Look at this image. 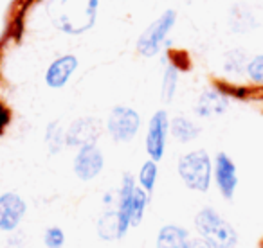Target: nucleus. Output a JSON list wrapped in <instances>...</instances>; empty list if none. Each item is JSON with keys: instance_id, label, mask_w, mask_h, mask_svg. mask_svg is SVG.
I'll use <instances>...</instances> for the list:
<instances>
[{"instance_id": "nucleus-1", "label": "nucleus", "mask_w": 263, "mask_h": 248, "mask_svg": "<svg viewBox=\"0 0 263 248\" xmlns=\"http://www.w3.org/2000/svg\"><path fill=\"white\" fill-rule=\"evenodd\" d=\"M99 0H49L47 15L56 29L81 34L96 24Z\"/></svg>"}, {"instance_id": "nucleus-2", "label": "nucleus", "mask_w": 263, "mask_h": 248, "mask_svg": "<svg viewBox=\"0 0 263 248\" xmlns=\"http://www.w3.org/2000/svg\"><path fill=\"white\" fill-rule=\"evenodd\" d=\"M193 223L198 237L211 248H236L238 232L215 207H202Z\"/></svg>"}, {"instance_id": "nucleus-3", "label": "nucleus", "mask_w": 263, "mask_h": 248, "mask_svg": "<svg viewBox=\"0 0 263 248\" xmlns=\"http://www.w3.org/2000/svg\"><path fill=\"white\" fill-rule=\"evenodd\" d=\"M177 173L187 189L204 194L213 182V160L205 150L190 151L180 157Z\"/></svg>"}, {"instance_id": "nucleus-4", "label": "nucleus", "mask_w": 263, "mask_h": 248, "mask_svg": "<svg viewBox=\"0 0 263 248\" xmlns=\"http://www.w3.org/2000/svg\"><path fill=\"white\" fill-rule=\"evenodd\" d=\"M177 22V13L173 9L164 11L157 20L150 24V26L144 29V33L137 40V52L144 58H152L155 56L164 45L166 38H168L170 31L173 29Z\"/></svg>"}, {"instance_id": "nucleus-5", "label": "nucleus", "mask_w": 263, "mask_h": 248, "mask_svg": "<svg viewBox=\"0 0 263 248\" xmlns=\"http://www.w3.org/2000/svg\"><path fill=\"white\" fill-rule=\"evenodd\" d=\"M141 128V115L130 106L117 105L110 110L106 119V132L116 142H130L136 139Z\"/></svg>"}, {"instance_id": "nucleus-6", "label": "nucleus", "mask_w": 263, "mask_h": 248, "mask_svg": "<svg viewBox=\"0 0 263 248\" xmlns=\"http://www.w3.org/2000/svg\"><path fill=\"white\" fill-rule=\"evenodd\" d=\"M170 133V119L168 113L164 110H159L152 115L150 122H148L146 130V140H144V146H146V153L150 155V160L159 162L162 160L166 151V140H168Z\"/></svg>"}, {"instance_id": "nucleus-7", "label": "nucleus", "mask_w": 263, "mask_h": 248, "mask_svg": "<svg viewBox=\"0 0 263 248\" xmlns=\"http://www.w3.org/2000/svg\"><path fill=\"white\" fill-rule=\"evenodd\" d=\"M213 180H215L220 196L227 201L233 200L238 187V171L233 158L223 151L216 153L215 162H213Z\"/></svg>"}, {"instance_id": "nucleus-8", "label": "nucleus", "mask_w": 263, "mask_h": 248, "mask_svg": "<svg viewBox=\"0 0 263 248\" xmlns=\"http://www.w3.org/2000/svg\"><path fill=\"white\" fill-rule=\"evenodd\" d=\"M103 133V122L98 117H81L69 126L65 133V144L70 148L92 146Z\"/></svg>"}, {"instance_id": "nucleus-9", "label": "nucleus", "mask_w": 263, "mask_h": 248, "mask_svg": "<svg viewBox=\"0 0 263 248\" xmlns=\"http://www.w3.org/2000/svg\"><path fill=\"white\" fill-rule=\"evenodd\" d=\"M103 168H105V157L96 144L78 150L76 157H74V173L80 180L90 182V180L98 178Z\"/></svg>"}, {"instance_id": "nucleus-10", "label": "nucleus", "mask_w": 263, "mask_h": 248, "mask_svg": "<svg viewBox=\"0 0 263 248\" xmlns=\"http://www.w3.org/2000/svg\"><path fill=\"white\" fill-rule=\"evenodd\" d=\"M27 205L16 193H6L0 196V230L13 232L20 225Z\"/></svg>"}, {"instance_id": "nucleus-11", "label": "nucleus", "mask_w": 263, "mask_h": 248, "mask_svg": "<svg viewBox=\"0 0 263 248\" xmlns=\"http://www.w3.org/2000/svg\"><path fill=\"white\" fill-rule=\"evenodd\" d=\"M134 189H136V178L130 173H124L119 189H117L116 201V212L117 219H119V239H123L126 236L128 229H130V203Z\"/></svg>"}, {"instance_id": "nucleus-12", "label": "nucleus", "mask_w": 263, "mask_h": 248, "mask_svg": "<svg viewBox=\"0 0 263 248\" xmlns=\"http://www.w3.org/2000/svg\"><path fill=\"white\" fill-rule=\"evenodd\" d=\"M229 108V97L218 88H208L200 94L195 112L200 117H220Z\"/></svg>"}, {"instance_id": "nucleus-13", "label": "nucleus", "mask_w": 263, "mask_h": 248, "mask_svg": "<svg viewBox=\"0 0 263 248\" xmlns=\"http://www.w3.org/2000/svg\"><path fill=\"white\" fill-rule=\"evenodd\" d=\"M78 69V58L74 54H65L62 58L54 59L49 65L47 72H45V83L51 88H63L74 70Z\"/></svg>"}, {"instance_id": "nucleus-14", "label": "nucleus", "mask_w": 263, "mask_h": 248, "mask_svg": "<svg viewBox=\"0 0 263 248\" xmlns=\"http://www.w3.org/2000/svg\"><path fill=\"white\" fill-rule=\"evenodd\" d=\"M191 236L184 226L164 225L157 234L155 248H187Z\"/></svg>"}, {"instance_id": "nucleus-15", "label": "nucleus", "mask_w": 263, "mask_h": 248, "mask_svg": "<svg viewBox=\"0 0 263 248\" xmlns=\"http://www.w3.org/2000/svg\"><path fill=\"white\" fill-rule=\"evenodd\" d=\"M229 26L233 33H249V31L258 27V20H256L254 11L249 6L236 4L231 8Z\"/></svg>"}, {"instance_id": "nucleus-16", "label": "nucleus", "mask_w": 263, "mask_h": 248, "mask_svg": "<svg viewBox=\"0 0 263 248\" xmlns=\"http://www.w3.org/2000/svg\"><path fill=\"white\" fill-rule=\"evenodd\" d=\"M170 133H172L179 142L187 144L200 135V128H198L191 119H187V117H184V115H179L170 120Z\"/></svg>"}, {"instance_id": "nucleus-17", "label": "nucleus", "mask_w": 263, "mask_h": 248, "mask_svg": "<svg viewBox=\"0 0 263 248\" xmlns=\"http://www.w3.org/2000/svg\"><path fill=\"white\" fill-rule=\"evenodd\" d=\"M98 236L105 241L119 239V219L116 209H106L98 221Z\"/></svg>"}, {"instance_id": "nucleus-18", "label": "nucleus", "mask_w": 263, "mask_h": 248, "mask_svg": "<svg viewBox=\"0 0 263 248\" xmlns=\"http://www.w3.org/2000/svg\"><path fill=\"white\" fill-rule=\"evenodd\" d=\"M148 193H144L141 187L136 185L134 194H132V203H130V226H139L144 218V211L148 207Z\"/></svg>"}, {"instance_id": "nucleus-19", "label": "nucleus", "mask_w": 263, "mask_h": 248, "mask_svg": "<svg viewBox=\"0 0 263 248\" xmlns=\"http://www.w3.org/2000/svg\"><path fill=\"white\" fill-rule=\"evenodd\" d=\"M179 67H175L173 63H170L164 70L162 76V88H161V97L164 102H172V99L175 97L177 85H179Z\"/></svg>"}, {"instance_id": "nucleus-20", "label": "nucleus", "mask_w": 263, "mask_h": 248, "mask_svg": "<svg viewBox=\"0 0 263 248\" xmlns=\"http://www.w3.org/2000/svg\"><path fill=\"white\" fill-rule=\"evenodd\" d=\"M247 54L240 49H234V51H229L223 58V70L229 74H241L245 69H247Z\"/></svg>"}, {"instance_id": "nucleus-21", "label": "nucleus", "mask_w": 263, "mask_h": 248, "mask_svg": "<svg viewBox=\"0 0 263 248\" xmlns=\"http://www.w3.org/2000/svg\"><path fill=\"white\" fill-rule=\"evenodd\" d=\"M157 175H159V169H157V162L154 160H146L143 164L139 171V183H141V189L144 193L152 194L155 189V182H157Z\"/></svg>"}, {"instance_id": "nucleus-22", "label": "nucleus", "mask_w": 263, "mask_h": 248, "mask_svg": "<svg viewBox=\"0 0 263 248\" xmlns=\"http://www.w3.org/2000/svg\"><path fill=\"white\" fill-rule=\"evenodd\" d=\"M63 142H65V137H63L62 130H60V124L51 122L49 124V128H47V144H49L51 153L60 151V148L63 146Z\"/></svg>"}, {"instance_id": "nucleus-23", "label": "nucleus", "mask_w": 263, "mask_h": 248, "mask_svg": "<svg viewBox=\"0 0 263 248\" xmlns=\"http://www.w3.org/2000/svg\"><path fill=\"white\" fill-rule=\"evenodd\" d=\"M245 72L256 85H263V54H258L252 59H249Z\"/></svg>"}, {"instance_id": "nucleus-24", "label": "nucleus", "mask_w": 263, "mask_h": 248, "mask_svg": "<svg viewBox=\"0 0 263 248\" xmlns=\"http://www.w3.org/2000/svg\"><path fill=\"white\" fill-rule=\"evenodd\" d=\"M44 243L47 248H62L65 244V234L60 226H49L44 234Z\"/></svg>"}, {"instance_id": "nucleus-25", "label": "nucleus", "mask_w": 263, "mask_h": 248, "mask_svg": "<svg viewBox=\"0 0 263 248\" xmlns=\"http://www.w3.org/2000/svg\"><path fill=\"white\" fill-rule=\"evenodd\" d=\"M187 248H211V246H209L205 241H202L200 237H191L190 246H187Z\"/></svg>"}, {"instance_id": "nucleus-26", "label": "nucleus", "mask_w": 263, "mask_h": 248, "mask_svg": "<svg viewBox=\"0 0 263 248\" xmlns=\"http://www.w3.org/2000/svg\"><path fill=\"white\" fill-rule=\"evenodd\" d=\"M8 120H9V112L0 105V132H2V128L8 124Z\"/></svg>"}]
</instances>
